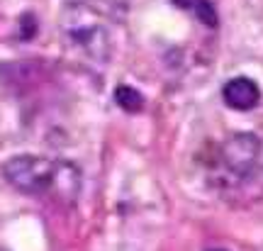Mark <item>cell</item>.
<instances>
[{
    "mask_svg": "<svg viewBox=\"0 0 263 251\" xmlns=\"http://www.w3.org/2000/svg\"><path fill=\"white\" fill-rule=\"evenodd\" d=\"M115 102L127 112H139L144 107V98H141L139 91H134L129 85H120L117 91H115Z\"/></svg>",
    "mask_w": 263,
    "mask_h": 251,
    "instance_id": "5b68a950",
    "label": "cell"
},
{
    "mask_svg": "<svg viewBox=\"0 0 263 251\" xmlns=\"http://www.w3.org/2000/svg\"><path fill=\"white\" fill-rule=\"evenodd\" d=\"M176 5H180V8H185V10H190V12H195L197 17L202 20L205 25H217V12H215V8L210 5V0H173Z\"/></svg>",
    "mask_w": 263,
    "mask_h": 251,
    "instance_id": "277c9868",
    "label": "cell"
},
{
    "mask_svg": "<svg viewBox=\"0 0 263 251\" xmlns=\"http://www.w3.org/2000/svg\"><path fill=\"white\" fill-rule=\"evenodd\" d=\"M222 100L232 110H241V112L254 110L256 105L261 102V88L249 76H236V78H229L224 83Z\"/></svg>",
    "mask_w": 263,
    "mask_h": 251,
    "instance_id": "3957f363",
    "label": "cell"
},
{
    "mask_svg": "<svg viewBox=\"0 0 263 251\" xmlns=\"http://www.w3.org/2000/svg\"><path fill=\"white\" fill-rule=\"evenodd\" d=\"M3 178L25 195H54L57 200L73 203L81 190V171L59 158L20 154L8 158L0 168Z\"/></svg>",
    "mask_w": 263,
    "mask_h": 251,
    "instance_id": "6da1fadb",
    "label": "cell"
},
{
    "mask_svg": "<svg viewBox=\"0 0 263 251\" xmlns=\"http://www.w3.org/2000/svg\"><path fill=\"white\" fill-rule=\"evenodd\" d=\"M261 158V141L256 134L239 132L219 144V166L229 181L249 178Z\"/></svg>",
    "mask_w": 263,
    "mask_h": 251,
    "instance_id": "7a4b0ae2",
    "label": "cell"
},
{
    "mask_svg": "<svg viewBox=\"0 0 263 251\" xmlns=\"http://www.w3.org/2000/svg\"><path fill=\"white\" fill-rule=\"evenodd\" d=\"M207 251H227V249H207Z\"/></svg>",
    "mask_w": 263,
    "mask_h": 251,
    "instance_id": "8992f818",
    "label": "cell"
}]
</instances>
